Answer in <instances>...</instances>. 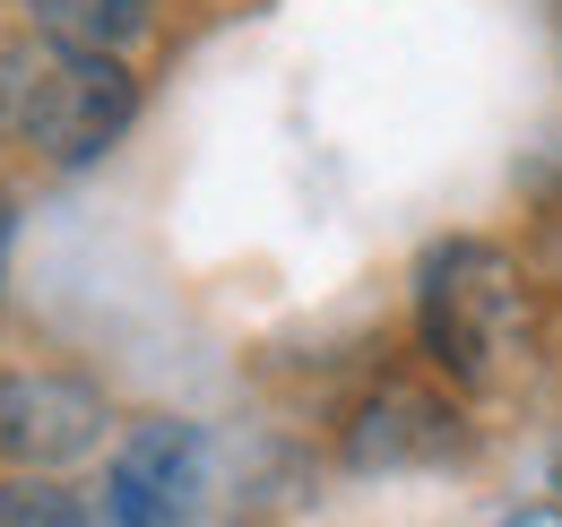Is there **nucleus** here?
Instances as JSON below:
<instances>
[{"label":"nucleus","instance_id":"0eeeda50","mask_svg":"<svg viewBox=\"0 0 562 527\" xmlns=\"http://www.w3.org/2000/svg\"><path fill=\"white\" fill-rule=\"evenodd\" d=\"M44 53H53V44L0 35V138H26V113H35V78H44Z\"/></svg>","mask_w":562,"mask_h":527},{"label":"nucleus","instance_id":"f257e3e1","mask_svg":"<svg viewBox=\"0 0 562 527\" xmlns=\"http://www.w3.org/2000/svg\"><path fill=\"white\" fill-rule=\"evenodd\" d=\"M519 321V285H510V260L493 243H441L416 277V329L424 355L450 372V381H493V355Z\"/></svg>","mask_w":562,"mask_h":527},{"label":"nucleus","instance_id":"423d86ee","mask_svg":"<svg viewBox=\"0 0 562 527\" xmlns=\"http://www.w3.org/2000/svg\"><path fill=\"white\" fill-rule=\"evenodd\" d=\"M147 9L156 0H35V26L70 53H122L147 26Z\"/></svg>","mask_w":562,"mask_h":527},{"label":"nucleus","instance_id":"20e7f679","mask_svg":"<svg viewBox=\"0 0 562 527\" xmlns=\"http://www.w3.org/2000/svg\"><path fill=\"white\" fill-rule=\"evenodd\" d=\"M104 441V390L70 372H0V459L9 467H61Z\"/></svg>","mask_w":562,"mask_h":527},{"label":"nucleus","instance_id":"6e6552de","mask_svg":"<svg viewBox=\"0 0 562 527\" xmlns=\"http://www.w3.org/2000/svg\"><path fill=\"white\" fill-rule=\"evenodd\" d=\"M0 527H87L61 484H44V475H18V484H0Z\"/></svg>","mask_w":562,"mask_h":527},{"label":"nucleus","instance_id":"f03ea898","mask_svg":"<svg viewBox=\"0 0 562 527\" xmlns=\"http://www.w3.org/2000/svg\"><path fill=\"white\" fill-rule=\"evenodd\" d=\"M131 113H139V87H131L122 53H70V44H53L44 78H35L26 147L53 156V165H87V156H104L113 138L131 131Z\"/></svg>","mask_w":562,"mask_h":527},{"label":"nucleus","instance_id":"7ed1b4c3","mask_svg":"<svg viewBox=\"0 0 562 527\" xmlns=\"http://www.w3.org/2000/svg\"><path fill=\"white\" fill-rule=\"evenodd\" d=\"M200 484H209L200 433L173 424V415H156V424H139V433L113 450L104 519H113V527H191V519H200Z\"/></svg>","mask_w":562,"mask_h":527},{"label":"nucleus","instance_id":"1a4fd4ad","mask_svg":"<svg viewBox=\"0 0 562 527\" xmlns=\"http://www.w3.org/2000/svg\"><path fill=\"white\" fill-rule=\"evenodd\" d=\"M9 225H18V216H9V191H0V277H9Z\"/></svg>","mask_w":562,"mask_h":527},{"label":"nucleus","instance_id":"39448f33","mask_svg":"<svg viewBox=\"0 0 562 527\" xmlns=\"http://www.w3.org/2000/svg\"><path fill=\"white\" fill-rule=\"evenodd\" d=\"M459 450V415L432 390H381L347 433V459L363 475H390V467H432Z\"/></svg>","mask_w":562,"mask_h":527}]
</instances>
